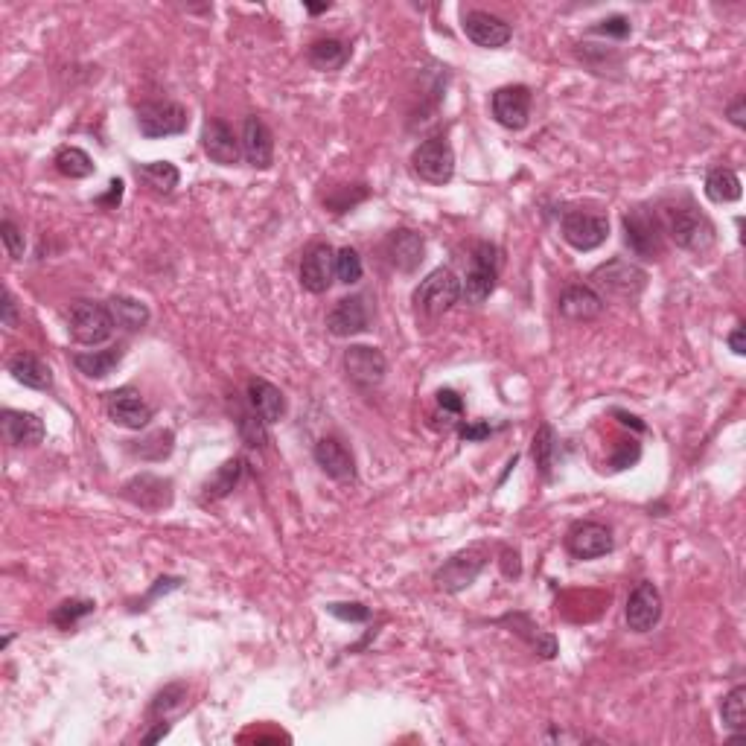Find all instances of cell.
<instances>
[{"label": "cell", "instance_id": "cell-25", "mask_svg": "<svg viewBox=\"0 0 746 746\" xmlns=\"http://www.w3.org/2000/svg\"><path fill=\"white\" fill-rule=\"evenodd\" d=\"M604 306H607V301L589 283H572L557 298L560 315L569 321H595L604 312Z\"/></svg>", "mask_w": 746, "mask_h": 746}, {"label": "cell", "instance_id": "cell-12", "mask_svg": "<svg viewBox=\"0 0 746 746\" xmlns=\"http://www.w3.org/2000/svg\"><path fill=\"white\" fill-rule=\"evenodd\" d=\"M105 414L114 426H123V429H132V432H140L152 423L155 417V408L149 406L143 400V394L137 388H117V391H108L105 394Z\"/></svg>", "mask_w": 746, "mask_h": 746}, {"label": "cell", "instance_id": "cell-17", "mask_svg": "<svg viewBox=\"0 0 746 746\" xmlns=\"http://www.w3.org/2000/svg\"><path fill=\"white\" fill-rule=\"evenodd\" d=\"M612 548H615V540L604 522L580 519L566 531V551L575 560H598V557L612 554Z\"/></svg>", "mask_w": 746, "mask_h": 746}, {"label": "cell", "instance_id": "cell-56", "mask_svg": "<svg viewBox=\"0 0 746 746\" xmlns=\"http://www.w3.org/2000/svg\"><path fill=\"white\" fill-rule=\"evenodd\" d=\"M545 741H557V744H566V741H595V738H586V735H572V732H560V729H551L548 735H545Z\"/></svg>", "mask_w": 746, "mask_h": 746}, {"label": "cell", "instance_id": "cell-24", "mask_svg": "<svg viewBox=\"0 0 746 746\" xmlns=\"http://www.w3.org/2000/svg\"><path fill=\"white\" fill-rule=\"evenodd\" d=\"M318 470L333 481H353L356 478V458L339 438H321L312 449Z\"/></svg>", "mask_w": 746, "mask_h": 746}, {"label": "cell", "instance_id": "cell-31", "mask_svg": "<svg viewBox=\"0 0 746 746\" xmlns=\"http://www.w3.org/2000/svg\"><path fill=\"white\" fill-rule=\"evenodd\" d=\"M123 353H126L123 344L105 347V350H82V353H73V365H76V371L85 373L88 379H105L123 362Z\"/></svg>", "mask_w": 746, "mask_h": 746}, {"label": "cell", "instance_id": "cell-57", "mask_svg": "<svg viewBox=\"0 0 746 746\" xmlns=\"http://www.w3.org/2000/svg\"><path fill=\"white\" fill-rule=\"evenodd\" d=\"M612 414H615V417H621V423H624V426H633L636 432H647V426L639 420V417H636V414H627V411H621V408H615Z\"/></svg>", "mask_w": 746, "mask_h": 746}, {"label": "cell", "instance_id": "cell-54", "mask_svg": "<svg viewBox=\"0 0 746 746\" xmlns=\"http://www.w3.org/2000/svg\"><path fill=\"white\" fill-rule=\"evenodd\" d=\"M729 350L735 353V356H744L746 353V330H744V324H738L732 333H729Z\"/></svg>", "mask_w": 746, "mask_h": 746}, {"label": "cell", "instance_id": "cell-32", "mask_svg": "<svg viewBox=\"0 0 746 746\" xmlns=\"http://www.w3.org/2000/svg\"><path fill=\"white\" fill-rule=\"evenodd\" d=\"M108 309H111L114 324H117L120 330H126V333L143 330V327L149 324V318H152L149 306L143 304V301H137V298H129V295H114V298H108Z\"/></svg>", "mask_w": 746, "mask_h": 746}, {"label": "cell", "instance_id": "cell-39", "mask_svg": "<svg viewBox=\"0 0 746 746\" xmlns=\"http://www.w3.org/2000/svg\"><path fill=\"white\" fill-rule=\"evenodd\" d=\"M184 703H187V685H184V682H170V685H164V688L152 697L149 717L170 720L172 714L184 709Z\"/></svg>", "mask_w": 746, "mask_h": 746}, {"label": "cell", "instance_id": "cell-33", "mask_svg": "<svg viewBox=\"0 0 746 746\" xmlns=\"http://www.w3.org/2000/svg\"><path fill=\"white\" fill-rule=\"evenodd\" d=\"M135 175L143 187H149V190L158 193V196H170L172 190L178 187V181H181V172H178V167L170 164V161L137 164Z\"/></svg>", "mask_w": 746, "mask_h": 746}, {"label": "cell", "instance_id": "cell-14", "mask_svg": "<svg viewBox=\"0 0 746 746\" xmlns=\"http://www.w3.org/2000/svg\"><path fill=\"white\" fill-rule=\"evenodd\" d=\"M624 621H627V630H630V633H639V636L656 630V624L662 621V592H659L650 580L636 583L633 592L627 595Z\"/></svg>", "mask_w": 746, "mask_h": 746}, {"label": "cell", "instance_id": "cell-10", "mask_svg": "<svg viewBox=\"0 0 746 746\" xmlns=\"http://www.w3.org/2000/svg\"><path fill=\"white\" fill-rule=\"evenodd\" d=\"M560 237L575 251H595L610 239V219L604 213L566 210L560 219Z\"/></svg>", "mask_w": 746, "mask_h": 746}, {"label": "cell", "instance_id": "cell-19", "mask_svg": "<svg viewBox=\"0 0 746 746\" xmlns=\"http://www.w3.org/2000/svg\"><path fill=\"white\" fill-rule=\"evenodd\" d=\"M461 30L475 47H484V50H502L513 38V27L505 18L493 12H481V9H470L461 15Z\"/></svg>", "mask_w": 746, "mask_h": 746}, {"label": "cell", "instance_id": "cell-55", "mask_svg": "<svg viewBox=\"0 0 746 746\" xmlns=\"http://www.w3.org/2000/svg\"><path fill=\"white\" fill-rule=\"evenodd\" d=\"M170 732H172L170 720H158V723H155V729H152V732H146L140 741H143V744H158V741H161V738H167Z\"/></svg>", "mask_w": 746, "mask_h": 746}, {"label": "cell", "instance_id": "cell-35", "mask_svg": "<svg viewBox=\"0 0 746 746\" xmlns=\"http://www.w3.org/2000/svg\"><path fill=\"white\" fill-rule=\"evenodd\" d=\"M706 199L714 204H732L741 199V178L738 172L729 170V167H714L709 175H706Z\"/></svg>", "mask_w": 746, "mask_h": 746}, {"label": "cell", "instance_id": "cell-58", "mask_svg": "<svg viewBox=\"0 0 746 746\" xmlns=\"http://www.w3.org/2000/svg\"><path fill=\"white\" fill-rule=\"evenodd\" d=\"M330 6H333V3H306V12H309V15H321V12H327Z\"/></svg>", "mask_w": 746, "mask_h": 746}, {"label": "cell", "instance_id": "cell-9", "mask_svg": "<svg viewBox=\"0 0 746 746\" xmlns=\"http://www.w3.org/2000/svg\"><path fill=\"white\" fill-rule=\"evenodd\" d=\"M487 566V548L481 545H470L464 551H455L449 560H443V566L435 572V586L438 592L446 595H458L464 589H470L478 575Z\"/></svg>", "mask_w": 746, "mask_h": 746}, {"label": "cell", "instance_id": "cell-15", "mask_svg": "<svg viewBox=\"0 0 746 746\" xmlns=\"http://www.w3.org/2000/svg\"><path fill=\"white\" fill-rule=\"evenodd\" d=\"M120 496L126 502H132L135 508L149 510V513H161L172 505V481L164 475L155 473H137L132 475L123 487Z\"/></svg>", "mask_w": 746, "mask_h": 746}, {"label": "cell", "instance_id": "cell-44", "mask_svg": "<svg viewBox=\"0 0 746 746\" xmlns=\"http://www.w3.org/2000/svg\"><path fill=\"white\" fill-rule=\"evenodd\" d=\"M0 239H3L6 254H9L12 260H24V254H27V239H24V231H21L12 219H3V222H0Z\"/></svg>", "mask_w": 746, "mask_h": 746}, {"label": "cell", "instance_id": "cell-5", "mask_svg": "<svg viewBox=\"0 0 746 746\" xmlns=\"http://www.w3.org/2000/svg\"><path fill=\"white\" fill-rule=\"evenodd\" d=\"M117 324L111 318L108 304L100 301H76L68 309V333L76 344L85 347H100L114 336Z\"/></svg>", "mask_w": 746, "mask_h": 746}, {"label": "cell", "instance_id": "cell-3", "mask_svg": "<svg viewBox=\"0 0 746 746\" xmlns=\"http://www.w3.org/2000/svg\"><path fill=\"white\" fill-rule=\"evenodd\" d=\"M624 245L639 260H659L665 254V228L659 210L650 204H636L624 213Z\"/></svg>", "mask_w": 746, "mask_h": 746}, {"label": "cell", "instance_id": "cell-7", "mask_svg": "<svg viewBox=\"0 0 746 746\" xmlns=\"http://www.w3.org/2000/svg\"><path fill=\"white\" fill-rule=\"evenodd\" d=\"M411 170L420 181L443 187L455 175V149L446 140V135L426 137L414 152H411Z\"/></svg>", "mask_w": 746, "mask_h": 746}, {"label": "cell", "instance_id": "cell-4", "mask_svg": "<svg viewBox=\"0 0 746 746\" xmlns=\"http://www.w3.org/2000/svg\"><path fill=\"white\" fill-rule=\"evenodd\" d=\"M458 301H461V280L452 269H443V266L432 274H426L411 295L414 312L429 318V321L446 315Z\"/></svg>", "mask_w": 746, "mask_h": 746}, {"label": "cell", "instance_id": "cell-45", "mask_svg": "<svg viewBox=\"0 0 746 746\" xmlns=\"http://www.w3.org/2000/svg\"><path fill=\"white\" fill-rule=\"evenodd\" d=\"M327 612L336 615L339 621H350V624H362L371 618V607L359 604V601H344V604H327Z\"/></svg>", "mask_w": 746, "mask_h": 746}, {"label": "cell", "instance_id": "cell-37", "mask_svg": "<svg viewBox=\"0 0 746 746\" xmlns=\"http://www.w3.org/2000/svg\"><path fill=\"white\" fill-rule=\"evenodd\" d=\"M53 164H56V170L62 172L65 178H70V181L91 178L94 170H97L94 161H91V155H88L85 149H79V146H62V149L56 152Z\"/></svg>", "mask_w": 746, "mask_h": 746}, {"label": "cell", "instance_id": "cell-18", "mask_svg": "<svg viewBox=\"0 0 746 746\" xmlns=\"http://www.w3.org/2000/svg\"><path fill=\"white\" fill-rule=\"evenodd\" d=\"M327 330L336 339H353L371 330V306L365 295H347L327 312Z\"/></svg>", "mask_w": 746, "mask_h": 746}, {"label": "cell", "instance_id": "cell-48", "mask_svg": "<svg viewBox=\"0 0 746 746\" xmlns=\"http://www.w3.org/2000/svg\"><path fill=\"white\" fill-rule=\"evenodd\" d=\"M0 324L6 330L18 327V304H15V295L6 286H3V295H0Z\"/></svg>", "mask_w": 746, "mask_h": 746}, {"label": "cell", "instance_id": "cell-49", "mask_svg": "<svg viewBox=\"0 0 746 746\" xmlns=\"http://www.w3.org/2000/svg\"><path fill=\"white\" fill-rule=\"evenodd\" d=\"M458 435H461V441L478 443V441H484V438H490V435H493V426H490L487 420H475V423H461Z\"/></svg>", "mask_w": 746, "mask_h": 746}, {"label": "cell", "instance_id": "cell-47", "mask_svg": "<svg viewBox=\"0 0 746 746\" xmlns=\"http://www.w3.org/2000/svg\"><path fill=\"white\" fill-rule=\"evenodd\" d=\"M181 583H184L181 577H158V580H155V586L146 592V598H143V601H137V607H132V612L146 610V604H152L155 598H161V595H167V592H172V589H178Z\"/></svg>", "mask_w": 746, "mask_h": 746}, {"label": "cell", "instance_id": "cell-6", "mask_svg": "<svg viewBox=\"0 0 746 746\" xmlns=\"http://www.w3.org/2000/svg\"><path fill=\"white\" fill-rule=\"evenodd\" d=\"M135 120L140 135L146 140H161V137H178L187 132L190 114L181 102L152 100L140 102L135 108Z\"/></svg>", "mask_w": 746, "mask_h": 746}, {"label": "cell", "instance_id": "cell-36", "mask_svg": "<svg viewBox=\"0 0 746 746\" xmlns=\"http://www.w3.org/2000/svg\"><path fill=\"white\" fill-rule=\"evenodd\" d=\"M126 449H129L135 458H140V461L158 464V461H167L172 455V449H175V435H172L170 429H158V432H149V435L140 438V441H129Z\"/></svg>", "mask_w": 746, "mask_h": 746}, {"label": "cell", "instance_id": "cell-53", "mask_svg": "<svg viewBox=\"0 0 746 746\" xmlns=\"http://www.w3.org/2000/svg\"><path fill=\"white\" fill-rule=\"evenodd\" d=\"M108 187H111V190H108V196H100L97 204H102V207H117L120 199H123V181H120V178H114Z\"/></svg>", "mask_w": 746, "mask_h": 746}, {"label": "cell", "instance_id": "cell-34", "mask_svg": "<svg viewBox=\"0 0 746 746\" xmlns=\"http://www.w3.org/2000/svg\"><path fill=\"white\" fill-rule=\"evenodd\" d=\"M557 449H560V438L554 432L551 423H543L537 432H534V441H531V458H534V467L540 470L545 481H551V473L557 467Z\"/></svg>", "mask_w": 746, "mask_h": 746}, {"label": "cell", "instance_id": "cell-23", "mask_svg": "<svg viewBox=\"0 0 746 746\" xmlns=\"http://www.w3.org/2000/svg\"><path fill=\"white\" fill-rule=\"evenodd\" d=\"M0 432L9 446L18 449H33L44 441V423L41 417H35L30 411H18V408H3L0 411Z\"/></svg>", "mask_w": 746, "mask_h": 746}, {"label": "cell", "instance_id": "cell-29", "mask_svg": "<svg viewBox=\"0 0 746 746\" xmlns=\"http://www.w3.org/2000/svg\"><path fill=\"white\" fill-rule=\"evenodd\" d=\"M499 624H508L510 633H516L519 639H525L537 656H543V659H554V656H557V639H554L551 633H545L540 624H534L531 615H525V612L505 615Z\"/></svg>", "mask_w": 746, "mask_h": 746}, {"label": "cell", "instance_id": "cell-8", "mask_svg": "<svg viewBox=\"0 0 746 746\" xmlns=\"http://www.w3.org/2000/svg\"><path fill=\"white\" fill-rule=\"evenodd\" d=\"M499 280V248L493 242H478L470 260V272L461 280V298L467 304L481 306L493 292Z\"/></svg>", "mask_w": 746, "mask_h": 746}, {"label": "cell", "instance_id": "cell-51", "mask_svg": "<svg viewBox=\"0 0 746 746\" xmlns=\"http://www.w3.org/2000/svg\"><path fill=\"white\" fill-rule=\"evenodd\" d=\"M726 117L735 129H746V97L738 94L735 100L726 105Z\"/></svg>", "mask_w": 746, "mask_h": 746}, {"label": "cell", "instance_id": "cell-13", "mask_svg": "<svg viewBox=\"0 0 746 746\" xmlns=\"http://www.w3.org/2000/svg\"><path fill=\"white\" fill-rule=\"evenodd\" d=\"M344 373L353 385L359 388H379L385 382V373H388V359L379 347H371V344H350L344 350Z\"/></svg>", "mask_w": 746, "mask_h": 746}, {"label": "cell", "instance_id": "cell-52", "mask_svg": "<svg viewBox=\"0 0 746 746\" xmlns=\"http://www.w3.org/2000/svg\"><path fill=\"white\" fill-rule=\"evenodd\" d=\"M502 572H505V577H519V575H522V563H519V551H513V548H502Z\"/></svg>", "mask_w": 746, "mask_h": 746}, {"label": "cell", "instance_id": "cell-46", "mask_svg": "<svg viewBox=\"0 0 746 746\" xmlns=\"http://www.w3.org/2000/svg\"><path fill=\"white\" fill-rule=\"evenodd\" d=\"M592 33L610 35V38H618V41H624L627 35L633 33V27H630V18H624V15H610V18L598 21V24L592 27Z\"/></svg>", "mask_w": 746, "mask_h": 746}, {"label": "cell", "instance_id": "cell-27", "mask_svg": "<svg viewBox=\"0 0 746 746\" xmlns=\"http://www.w3.org/2000/svg\"><path fill=\"white\" fill-rule=\"evenodd\" d=\"M6 371L12 373V379L21 382L24 388H33V391H50L53 388V371L27 350H18L6 362Z\"/></svg>", "mask_w": 746, "mask_h": 746}, {"label": "cell", "instance_id": "cell-20", "mask_svg": "<svg viewBox=\"0 0 746 746\" xmlns=\"http://www.w3.org/2000/svg\"><path fill=\"white\" fill-rule=\"evenodd\" d=\"M202 152L216 167H237L242 158V140L219 117H210L202 126Z\"/></svg>", "mask_w": 746, "mask_h": 746}, {"label": "cell", "instance_id": "cell-40", "mask_svg": "<svg viewBox=\"0 0 746 746\" xmlns=\"http://www.w3.org/2000/svg\"><path fill=\"white\" fill-rule=\"evenodd\" d=\"M720 717H723V726L732 729V732H744L746 729V685H735L723 703H720Z\"/></svg>", "mask_w": 746, "mask_h": 746}, {"label": "cell", "instance_id": "cell-1", "mask_svg": "<svg viewBox=\"0 0 746 746\" xmlns=\"http://www.w3.org/2000/svg\"><path fill=\"white\" fill-rule=\"evenodd\" d=\"M659 219H662L665 237L674 239L677 248L691 251V254L712 251L714 239H717V228H714L712 219L706 213H700L688 199L677 204H665L659 210Z\"/></svg>", "mask_w": 746, "mask_h": 746}, {"label": "cell", "instance_id": "cell-41", "mask_svg": "<svg viewBox=\"0 0 746 746\" xmlns=\"http://www.w3.org/2000/svg\"><path fill=\"white\" fill-rule=\"evenodd\" d=\"M94 610H97V604L91 598H68V601H62L56 610L50 612V621L59 630H70V627H76L82 618H88Z\"/></svg>", "mask_w": 746, "mask_h": 746}, {"label": "cell", "instance_id": "cell-11", "mask_svg": "<svg viewBox=\"0 0 746 746\" xmlns=\"http://www.w3.org/2000/svg\"><path fill=\"white\" fill-rule=\"evenodd\" d=\"M531 102L534 94L528 85H505L496 88L490 97V111L496 117V123L508 132H522L531 123Z\"/></svg>", "mask_w": 746, "mask_h": 746}, {"label": "cell", "instance_id": "cell-16", "mask_svg": "<svg viewBox=\"0 0 746 746\" xmlns=\"http://www.w3.org/2000/svg\"><path fill=\"white\" fill-rule=\"evenodd\" d=\"M301 286L309 295H324L336 283V248L327 242H312L301 257Z\"/></svg>", "mask_w": 746, "mask_h": 746}, {"label": "cell", "instance_id": "cell-43", "mask_svg": "<svg viewBox=\"0 0 746 746\" xmlns=\"http://www.w3.org/2000/svg\"><path fill=\"white\" fill-rule=\"evenodd\" d=\"M639 458H642V446H639L636 438H624V441H618V446H615V455L610 458L612 473L630 470L633 464H639Z\"/></svg>", "mask_w": 746, "mask_h": 746}, {"label": "cell", "instance_id": "cell-50", "mask_svg": "<svg viewBox=\"0 0 746 746\" xmlns=\"http://www.w3.org/2000/svg\"><path fill=\"white\" fill-rule=\"evenodd\" d=\"M438 406H441L443 414L458 417V414L464 411V400L458 397V391H452V388H441V391H438Z\"/></svg>", "mask_w": 746, "mask_h": 746}, {"label": "cell", "instance_id": "cell-30", "mask_svg": "<svg viewBox=\"0 0 746 746\" xmlns=\"http://www.w3.org/2000/svg\"><path fill=\"white\" fill-rule=\"evenodd\" d=\"M350 53H353V50H350L347 41L330 35V38H318V41L309 44L306 62L315 70H321V73H336V70H341L350 62Z\"/></svg>", "mask_w": 746, "mask_h": 746}, {"label": "cell", "instance_id": "cell-38", "mask_svg": "<svg viewBox=\"0 0 746 746\" xmlns=\"http://www.w3.org/2000/svg\"><path fill=\"white\" fill-rule=\"evenodd\" d=\"M266 426H269V423H266L251 406L237 414V432L248 449H266V446H269V429H266Z\"/></svg>", "mask_w": 746, "mask_h": 746}, {"label": "cell", "instance_id": "cell-22", "mask_svg": "<svg viewBox=\"0 0 746 746\" xmlns=\"http://www.w3.org/2000/svg\"><path fill=\"white\" fill-rule=\"evenodd\" d=\"M385 257L397 272L411 274L420 269V263L426 260V239L423 234L411 231V228H400L391 231L385 239Z\"/></svg>", "mask_w": 746, "mask_h": 746}, {"label": "cell", "instance_id": "cell-42", "mask_svg": "<svg viewBox=\"0 0 746 746\" xmlns=\"http://www.w3.org/2000/svg\"><path fill=\"white\" fill-rule=\"evenodd\" d=\"M365 274V266H362V257L356 248L344 245L336 251V280L344 283V286H356Z\"/></svg>", "mask_w": 746, "mask_h": 746}, {"label": "cell", "instance_id": "cell-59", "mask_svg": "<svg viewBox=\"0 0 746 746\" xmlns=\"http://www.w3.org/2000/svg\"><path fill=\"white\" fill-rule=\"evenodd\" d=\"M9 645H12V633H6V636H3V642H0V650H6Z\"/></svg>", "mask_w": 746, "mask_h": 746}, {"label": "cell", "instance_id": "cell-28", "mask_svg": "<svg viewBox=\"0 0 746 746\" xmlns=\"http://www.w3.org/2000/svg\"><path fill=\"white\" fill-rule=\"evenodd\" d=\"M242 470H245V461H242V458H228V461H225L216 473L204 478L202 493H199V502H202V505H213V502L228 499V496L237 490L239 478H242Z\"/></svg>", "mask_w": 746, "mask_h": 746}, {"label": "cell", "instance_id": "cell-26", "mask_svg": "<svg viewBox=\"0 0 746 746\" xmlns=\"http://www.w3.org/2000/svg\"><path fill=\"white\" fill-rule=\"evenodd\" d=\"M248 406L254 408L269 426L280 423L286 417V397H283V391L277 385H272L269 379H260V376L248 379Z\"/></svg>", "mask_w": 746, "mask_h": 746}, {"label": "cell", "instance_id": "cell-2", "mask_svg": "<svg viewBox=\"0 0 746 746\" xmlns=\"http://www.w3.org/2000/svg\"><path fill=\"white\" fill-rule=\"evenodd\" d=\"M589 286L607 301H621V304H633L639 301V295L645 292L647 272L624 257H612L607 263H601L598 269L589 274Z\"/></svg>", "mask_w": 746, "mask_h": 746}, {"label": "cell", "instance_id": "cell-21", "mask_svg": "<svg viewBox=\"0 0 746 746\" xmlns=\"http://www.w3.org/2000/svg\"><path fill=\"white\" fill-rule=\"evenodd\" d=\"M242 158L254 170H272L274 164V135L272 129L263 123V117L248 114L242 120Z\"/></svg>", "mask_w": 746, "mask_h": 746}]
</instances>
